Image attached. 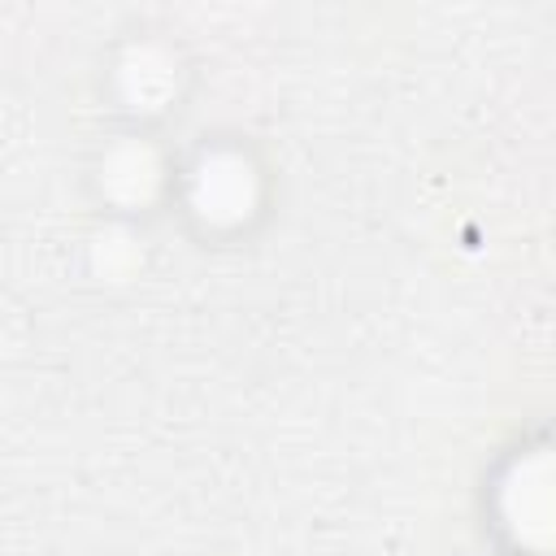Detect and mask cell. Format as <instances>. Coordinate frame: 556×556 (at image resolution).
Masks as SVG:
<instances>
[{
	"label": "cell",
	"mask_w": 556,
	"mask_h": 556,
	"mask_svg": "<svg viewBox=\"0 0 556 556\" xmlns=\"http://www.w3.org/2000/svg\"><path fill=\"white\" fill-rule=\"evenodd\" d=\"M182 200L204 230L230 235L261 213L265 174L243 143L217 139V143H204L182 169Z\"/></svg>",
	"instance_id": "6da1fadb"
},
{
	"label": "cell",
	"mask_w": 556,
	"mask_h": 556,
	"mask_svg": "<svg viewBox=\"0 0 556 556\" xmlns=\"http://www.w3.org/2000/svg\"><path fill=\"white\" fill-rule=\"evenodd\" d=\"M178 78H182V70H178L174 48H165L156 39L130 43L122 52V61L113 65V83H117L122 109H130L135 117L165 113L178 100Z\"/></svg>",
	"instance_id": "7a4b0ae2"
},
{
	"label": "cell",
	"mask_w": 556,
	"mask_h": 556,
	"mask_svg": "<svg viewBox=\"0 0 556 556\" xmlns=\"http://www.w3.org/2000/svg\"><path fill=\"white\" fill-rule=\"evenodd\" d=\"M161 182H165V165H161L156 148H152L143 135H126V139H117V143L104 152L100 191H104L122 213L148 204Z\"/></svg>",
	"instance_id": "3957f363"
}]
</instances>
